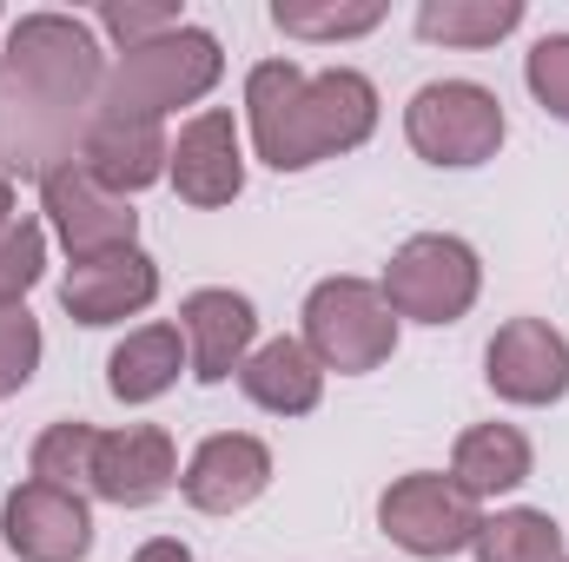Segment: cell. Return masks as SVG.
Returning <instances> with one entry per match:
<instances>
[{
  "instance_id": "1",
  "label": "cell",
  "mask_w": 569,
  "mask_h": 562,
  "mask_svg": "<svg viewBox=\"0 0 569 562\" xmlns=\"http://www.w3.org/2000/svg\"><path fill=\"white\" fill-rule=\"evenodd\" d=\"M100 47L67 13H27L0 53V179L60 172L80 159L87 120L100 107Z\"/></svg>"
},
{
  "instance_id": "2",
  "label": "cell",
  "mask_w": 569,
  "mask_h": 562,
  "mask_svg": "<svg viewBox=\"0 0 569 562\" xmlns=\"http://www.w3.org/2000/svg\"><path fill=\"white\" fill-rule=\"evenodd\" d=\"M246 107H252L259 159L279 165V172H305L325 152H351V145L371 140V127H378L371 80L365 73H345V67L311 80L291 60H266V67H252Z\"/></svg>"
},
{
  "instance_id": "3",
  "label": "cell",
  "mask_w": 569,
  "mask_h": 562,
  "mask_svg": "<svg viewBox=\"0 0 569 562\" xmlns=\"http://www.w3.org/2000/svg\"><path fill=\"white\" fill-rule=\"evenodd\" d=\"M212 80H219V40L199 33V27H172V33L140 40V47L120 53L113 80L100 87V107H127V113L159 120L166 107L199 100Z\"/></svg>"
},
{
  "instance_id": "4",
  "label": "cell",
  "mask_w": 569,
  "mask_h": 562,
  "mask_svg": "<svg viewBox=\"0 0 569 562\" xmlns=\"http://www.w3.org/2000/svg\"><path fill=\"white\" fill-rule=\"evenodd\" d=\"M398 344L385 291L365 279H325L305 298V351L331 371H378Z\"/></svg>"
},
{
  "instance_id": "5",
  "label": "cell",
  "mask_w": 569,
  "mask_h": 562,
  "mask_svg": "<svg viewBox=\"0 0 569 562\" xmlns=\"http://www.w3.org/2000/svg\"><path fill=\"white\" fill-rule=\"evenodd\" d=\"M405 133L430 165H483L503 145V107L477 80H430L405 113Z\"/></svg>"
},
{
  "instance_id": "6",
  "label": "cell",
  "mask_w": 569,
  "mask_h": 562,
  "mask_svg": "<svg viewBox=\"0 0 569 562\" xmlns=\"http://www.w3.org/2000/svg\"><path fill=\"white\" fill-rule=\"evenodd\" d=\"M385 304H391V318H418V324L463 318L477 304V252L443 232L411 239L385 272Z\"/></svg>"
},
{
  "instance_id": "7",
  "label": "cell",
  "mask_w": 569,
  "mask_h": 562,
  "mask_svg": "<svg viewBox=\"0 0 569 562\" xmlns=\"http://www.w3.org/2000/svg\"><path fill=\"white\" fill-rule=\"evenodd\" d=\"M378 523H385V536L398 543V550H411V556H457V550H470L477 543V503L450 483V476H405V483H391L385 490V503H378Z\"/></svg>"
},
{
  "instance_id": "8",
  "label": "cell",
  "mask_w": 569,
  "mask_h": 562,
  "mask_svg": "<svg viewBox=\"0 0 569 562\" xmlns=\"http://www.w3.org/2000/svg\"><path fill=\"white\" fill-rule=\"evenodd\" d=\"M40 185H47V212H53V232L67 239L73 265H80V259H107V252H127V245H133L140 212H133L120 192H107L80 159H73V165H60V172H47Z\"/></svg>"
},
{
  "instance_id": "9",
  "label": "cell",
  "mask_w": 569,
  "mask_h": 562,
  "mask_svg": "<svg viewBox=\"0 0 569 562\" xmlns=\"http://www.w3.org/2000/svg\"><path fill=\"white\" fill-rule=\"evenodd\" d=\"M166 159H172V145L159 133V120L127 113V107H93L87 140H80V165H87L107 192L127 199V192L152 185V179L166 172Z\"/></svg>"
},
{
  "instance_id": "10",
  "label": "cell",
  "mask_w": 569,
  "mask_h": 562,
  "mask_svg": "<svg viewBox=\"0 0 569 562\" xmlns=\"http://www.w3.org/2000/svg\"><path fill=\"white\" fill-rule=\"evenodd\" d=\"M490 384L510 404H557L569 391V344L543 318H510L490 338Z\"/></svg>"
},
{
  "instance_id": "11",
  "label": "cell",
  "mask_w": 569,
  "mask_h": 562,
  "mask_svg": "<svg viewBox=\"0 0 569 562\" xmlns=\"http://www.w3.org/2000/svg\"><path fill=\"white\" fill-rule=\"evenodd\" d=\"M179 463H172V436L152 430V423H127V430H100V450H93V490L120 510H140L159 503L172 490Z\"/></svg>"
},
{
  "instance_id": "12",
  "label": "cell",
  "mask_w": 569,
  "mask_h": 562,
  "mask_svg": "<svg viewBox=\"0 0 569 562\" xmlns=\"http://www.w3.org/2000/svg\"><path fill=\"white\" fill-rule=\"evenodd\" d=\"M252 331H259V318L239 291H192L179 304V338H186V364L199 384H226L246 364Z\"/></svg>"
},
{
  "instance_id": "13",
  "label": "cell",
  "mask_w": 569,
  "mask_h": 562,
  "mask_svg": "<svg viewBox=\"0 0 569 562\" xmlns=\"http://www.w3.org/2000/svg\"><path fill=\"white\" fill-rule=\"evenodd\" d=\"M179 483H186V503H192V510L232 516V510H246V503L272 483V450H266L259 436H239V430L206 436Z\"/></svg>"
},
{
  "instance_id": "14",
  "label": "cell",
  "mask_w": 569,
  "mask_h": 562,
  "mask_svg": "<svg viewBox=\"0 0 569 562\" xmlns=\"http://www.w3.org/2000/svg\"><path fill=\"white\" fill-rule=\"evenodd\" d=\"M7 543L27 562H80L93 543L87 503L67 490H47V483H20L7 496Z\"/></svg>"
},
{
  "instance_id": "15",
  "label": "cell",
  "mask_w": 569,
  "mask_h": 562,
  "mask_svg": "<svg viewBox=\"0 0 569 562\" xmlns=\"http://www.w3.org/2000/svg\"><path fill=\"white\" fill-rule=\"evenodd\" d=\"M166 172H172V185H179V199H186V205H226V199H239L246 165H239L232 113H219V107H212V113H199L192 127H179Z\"/></svg>"
},
{
  "instance_id": "16",
  "label": "cell",
  "mask_w": 569,
  "mask_h": 562,
  "mask_svg": "<svg viewBox=\"0 0 569 562\" xmlns=\"http://www.w3.org/2000/svg\"><path fill=\"white\" fill-rule=\"evenodd\" d=\"M152 291H159L152 259L127 245V252H107V259H80V265L67 272V284H60V304H67L80 324H113V318H127V311H146Z\"/></svg>"
},
{
  "instance_id": "17",
  "label": "cell",
  "mask_w": 569,
  "mask_h": 562,
  "mask_svg": "<svg viewBox=\"0 0 569 562\" xmlns=\"http://www.w3.org/2000/svg\"><path fill=\"white\" fill-rule=\"evenodd\" d=\"M239 384H246V398H252L259 411H279V418H305V411H318V398H325V371H318V358H311L298 338L259 344V351L239 364Z\"/></svg>"
},
{
  "instance_id": "18",
  "label": "cell",
  "mask_w": 569,
  "mask_h": 562,
  "mask_svg": "<svg viewBox=\"0 0 569 562\" xmlns=\"http://www.w3.org/2000/svg\"><path fill=\"white\" fill-rule=\"evenodd\" d=\"M530 476V443L523 430L510 423H477L457 436V456H450V483L477 503V496H497V490H517Z\"/></svg>"
},
{
  "instance_id": "19",
  "label": "cell",
  "mask_w": 569,
  "mask_h": 562,
  "mask_svg": "<svg viewBox=\"0 0 569 562\" xmlns=\"http://www.w3.org/2000/svg\"><path fill=\"white\" fill-rule=\"evenodd\" d=\"M179 371H186V338L172 324H146L107 358V384L120 404H152L159 391H172Z\"/></svg>"
},
{
  "instance_id": "20",
  "label": "cell",
  "mask_w": 569,
  "mask_h": 562,
  "mask_svg": "<svg viewBox=\"0 0 569 562\" xmlns=\"http://www.w3.org/2000/svg\"><path fill=\"white\" fill-rule=\"evenodd\" d=\"M523 20L517 0H425L418 7V33L443 47H490Z\"/></svg>"
},
{
  "instance_id": "21",
  "label": "cell",
  "mask_w": 569,
  "mask_h": 562,
  "mask_svg": "<svg viewBox=\"0 0 569 562\" xmlns=\"http://www.w3.org/2000/svg\"><path fill=\"white\" fill-rule=\"evenodd\" d=\"M477 562H563V530L543 510H503L477 523Z\"/></svg>"
},
{
  "instance_id": "22",
  "label": "cell",
  "mask_w": 569,
  "mask_h": 562,
  "mask_svg": "<svg viewBox=\"0 0 569 562\" xmlns=\"http://www.w3.org/2000/svg\"><path fill=\"white\" fill-rule=\"evenodd\" d=\"M93 450H100V430L93 423H53L40 443H33V483L47 490H93Z\"/></svg>"
},
{
  "instance_id": "23",
  "label": "cell",
  "mask_w": 569,
  "mask_h": 562,
  "mask_svg": "<svg viewBox=\"0 0 569 562\" xmlns=\"http://www.w3.org/2000/svg\"><path fill=\"white\" fill-rule=\"evenodd\" d=\"M272 20L284 33H298V40H345V33H371L385 20V7L378 0L371 7H291V0H279Z\"/></svg>"
},
{
  "instance_id": "24",
  "label": "cell",
  "mask_w": 569,
  "mask_h": 562,
  "mask_svg": "<svg viewBox=\"0 0 569 562\" xmlns=\"http://www.w3.org/2000/svg\"><path fill=\"white\" fill-rule=\"evenodd\" d=\"M40 265H47V232L33 219H13L0 232V311L20 304V291L40 279Z\"/></svg>"
},
{
  "instance_id": "25",
  "label": "cell",
  "mask_w": 569,
  "mask_h": 562,
  "mask_svg": "<svg viewBox=\"0 0 569 562\" xmlns=\"http://www.w3.org/2000/svg\"><path fill=\"white\" fill-rule=\"evenodd\" d=\"M40 364V324L27 318V304L0 311V391H20Z\"/></svg>"
},
{
  "instance_id": "26",
  "label": "cell",
  "mask_w": 569,
  "mask_h": 562,
  "mask_svg": "<svg viewBox=\"0 0 569 562\" xmlns=\"http://www.w3.org/2000/svg\"><path fill=\"white\" fill-rule=\"evenodd\" d=\"M530 87H537V100L569 120V33H550V40H537V53H530Z\"/></svg>"
},
{
  "instance_id": "27",
  "label": "cell",
  "mask_w": 569,
  "mask_h": 562,
  "mask_svg": "<svg viewBox=\"0 0 569 562\" xmlns=\"http://www.w3.org/2000/svg\"><path fill=\"white\" fill-rule=\"evenodd\" d=\"M100 27H107V33H120L127 47H140V40L172 33V27H179V13H172V7H107V13H100Z\"/></svg>"
},
{
  "instance_id": "28",
  "label": "cell",
  "mask_w": 569,
  "mask_h": 562,
  "mask_svg": "<svg viewBox=\"0 0 569 562\" xmlns=\"http://www.w3.org/2000/svg\"><path fill=\"white\" fill-rule=\"evenodd\" d=\"M133 562H192V550H186V543H172V536H159V543H146Z\"/></svg>"
},
{
  "instance_id": "29",
  "label": "cell",
  "mask_w": 569,
  "mask_h": 562,
  "mask_svg": "<svg viewBox=\"0 0 569 562\" xmlns=\"http://www.w3.org/2000/svg\"><path fill=\"white\" fill-rule=\"evenodd\" d=\"M7 212H13V192H7V179H0V232H7V225H13V219H7Z\"/></svg>"
}]
</instances>
